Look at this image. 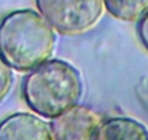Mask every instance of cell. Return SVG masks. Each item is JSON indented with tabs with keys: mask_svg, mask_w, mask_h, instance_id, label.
<instances>
[{
	"mask_svg": "<svg viewBox=\"0 0 148 140\" xmlns=\"http://www.w3.org/2000/svg\"><path fill=\"white\" fill-rule=\"evenodd\" d=\"M105 10L118 21L138 22L148 12V0H103Z\"/></svg>",
	"mask_w": 148,
	"mask_h": 140,
	"instance_id": "cell-7",
	"label": "cell"
},
{
	"mask_svg": "<svg viewBox=\"0 0 148 140\" xmlns=\"http://www.w3.org/2000/svg\"><path fill=\"white\" fill-rule=\"evenodd\" d=\"M13 86V69L0 55V104L9 95Z\"/></svg>",
	"mask_w": 148,
	"mask_h": 140,
	"instance_id": "cell-8",
	"label": "cell"
},
{
	"mask_svg": "<svg viewBox=\"0 0 148 140\" xmlns=\"http://www.w3.org/2000/svg\"><path fill=\"white\" fill-rule=\"evenodd\" d=\"M136 35L142 47L148 51V12H145L136 22Z\"/></svg>",
	"mask_w": 148,
	"mask_h": 140,
	"instance_id": "cell-9",
	"label": "cell"
},
{
	"mask_svg": "<svg viewBox=\"0 0 148 140\" xmlns=\"http://www.w3.org/2000/svg\"><path fill=\"white\" fill-rule=\"evenodd\" d=\"M0 140H52L49 124L36 114L15 112L0 121Z\"/></svg>",
	"mask_w": 148,
	"mask_h": 140,
	"instance_id": "cell-5",
	"label": "cell"
},
{
	"mask_svg": "<svg viewBox=\"0 0 148 140\" xmlns=\"http://www.w3.org/2000/svg\"><path fill=\"white\" fill-rule=\"evenodd\" d=\"M93 140H148V127L131 117H109L100 121Z\"/></svg>",
	"mask_w": 148,
	"mask_h": 140,
	"instance_id": "cell-6",
	"label": "cell"
},
{
	"mask_svg": "<svg viewBox=\"0 0 148 140\" xmlns=\"http://www.w3.org/2000/svg\"><path fill=\"white\" fill-rule=\"evenodd\" d=\"M36 10L64 37H77L93 29L105 15L103 0H35Z\"/></svg>",
	"mask_w": 148,
	"mask_h": 140,
	"instance_id": "cell-3",
	"label": "cell"
},
{
	"mask_svg": "<svg viewBox=\"0 0 148 140\" xmlns=\"http://www.w3.org/2000/svg\"><path fill=\"white\" fill-rule=\"evenodd\" d=\"M83 95L80 72L73 64L49 58L26 73L22 96L31 111L41 118L52 120L79 105Z\"/></svg>",
	"mask_w": 148,
	"mask_h": 140,
	"instance_id": "cell-2",
	"label": "cell"
},
{
	"mask_svg": "<svg viewBox=\"0 0 148 140\" xmlns=\"http://www.w3.org/2000/svg\"><path fill=\"white\" fill-rule=\"evenodd\" d=\"M102 117L86 105H76L49 123L52 140H93Z\"/></svg>",
	"mask_w": 148,
	"mask_h": 140,
	"instance_id": "cell-4",
	"label": "cell"
},
{
	"mask_svg": "<svg viewBox=\"0 0 148 140\" xmlns=\"http://www.w3.org/2000/svg\"><path fill=\"white\" fill-rule=\"evenodd\" d=\"M57 32L38 10L18 9L0 21V55L16 72L28 73L49 60Z\"/></svg>",
	"mask_w": 148,
	"mask_h": 140,
	"instance_id": "cell-1",
	"label": "cell"
}]
</instances>
